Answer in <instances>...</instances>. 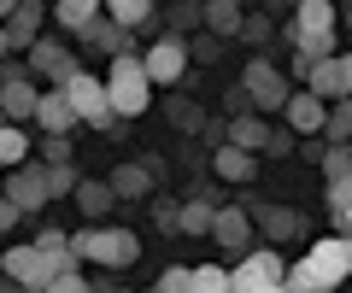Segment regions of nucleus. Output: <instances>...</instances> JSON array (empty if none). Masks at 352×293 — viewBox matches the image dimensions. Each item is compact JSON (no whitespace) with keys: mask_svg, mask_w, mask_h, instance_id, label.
Returning a JSON list of instances; mask_svg holds the SVG:
<instances>
[{"mask_svg":"<svg viewBox=\"0 0 352 293\" xmlns=\"http://www.w3.org/2000/svg\"><path fill=\"white\" fill-rule=\"evenodd\" d=\"M176 229L182 235H212V205H176Z\"/></svg>","mask_w":352,"mask_h":293,"instance_id":"nucleus-26","label":"nucleus"},{"mask_svg":"<svg viewBox=\"0 0 352 293\" xmlns=\"http://www.w3.org/2000/svg\"><path fill=\"white\" fill-rule=\"evenodd\" d=\"M47 165H71V147L59 135H47Z\"/></svg>","mask_w":352,"mask_h":293,"instance_id":"nucleus-33","label":"nucleus"},{"mask_svg":"<svg viewBox=\"0 0 352 293\" xmlns=\"http://www.w3.org/2000/svg\"><path fill=\"white\" fill-rule=\"evenodd\" d=\"M12 6H18V0H0V18H12Z\"/></svg>","mask_w":352,"mask_h":293,"instance_id":"nucleus-34","label":"nucleus"},{"mask_svg":"<svg viewBox=\"0 0 352 293\" xmlns=\"http://www.w3.org/2000/svg\"><path fill=\"white\" fill-rule=\"evenodd\" d=\"M106 188H112V200H118V194H129V200H135V194H147V170H141V165H118Z\"/></svg>","mask_w":352,"mask_h":293,"instance_id":"nucleus-25","label":"nucleus"},{"mask_svg":"<svg viewBox=\"0 0 352 293\" xmlns=\"http://www.w3.org/2000/svg\"><path fill=\"white\" fill-rule=\"evenodd\" d=\"M276 117H288V135H294V141H300V135H305V141H317V135H323L329 106H323V100H311L305 89H294V94H288V106H282Z\"/></svg>","mask_w":352,"mask_h":293,"instance_id":"nucleus-10","label":"nucleus"},{"mask_svg":"<svg viewBox=\"0 0 352 293\" xmlns=\"http://www.w3.org/2000/svg\"><path fill=\"white\" fill-rule=\"evenodd\" d=\"M100 12L112 18L118 30H135V24H147V18H153V6H147V0H118V6H100Z\"/></svg>","mask_w":352,"mask_h":293,"instance_id":"nucleus-23","label":"nucleus"},{"mask_svg":"<svg viewBox=\"0 0 352 293\" xmlns=\"http://www.w3.org/2000/svg\"><path fill=\"white\" fill-rule=\"evenodd\" d=\"M258 153H270V159H288V153H294V135H288V129H270Z\"/></svg>","mask_w":352,"mask_h":293,"instance_id":"nucleus-31","label":"nucleus"},{"mask_svg":"<svg viewBox=\"0 0 352 293\" xmlns=\"http://www.w3.org/2000/svg\"><path fill=\"white\" fill-rule=\"evenodd\" d=\"M41 182H47V200H53V194H71L76 188V170L71 165H47V170H41Z\"/></svg>","mask_w":352,"mask_h":293,"instance_id":"nucleus-29","label":"nucleus"},{"mask_svg":"<svg viewBox=\"0 0 352 293\" xmlns=\"http://www.w3.org/2000/svg\"><path fill=\"white\" fill-rule=\"evenodd\" d=\"M53 18H59L65 30H71V36H82V41H94V30H100V6H94V0H59V6H53Z\"/></svg>","mask_w":352,"mask_h":293,"instance_id":"nucleus-16","label":"nucleus"},{"mask_svg":"<svg viewBox=\"0 0 352 293\" xmlns=\"http://www.w3.org/2000/svg\"><path fill=\"white\" fill-rule=\"evenodd\" d=\"M294 18H300V24H294V41H300V65L329 59V53H335V6H323V0H305Z\"/></svg>","mask_w":352,"mask_h":293,"instance_id":"nucleus-4","label":"nucleus"},{"mask_svg":"<svg viewBox=\"0 0 352 293\" xmlns=\"http://www.w3.org/2000/svg\"><path fill=\"white\" fill-rule=\"evenodd\" d=\"M65 106H71V117L76 124H88V129H112L118 117H112V106H106V94H100V77H88V71H76L71 82H65Z\"/></svg>","mask_w":352,"mask_h":293,"instance_id":"nucleus-6","label":"nucleus"},{"mask_svg":"<svg viewBox=\"0 0 352 293\" xmlns=\"http://www.w3.org/2000/svg\"><path fill=\"white\" fill-rule=\"evenodd\" d=\"M346 165H352L346 147H323V176L329 182H346Z\"/></svg>","mask_w":352,"mask_h":293,"instance_id":"nucleus-30","label":"nucleus"},{"mask_svg":"<svg viewBox=\"0 0 352 293\" xmlns=\"http://www.w3.org/2000/svg\"><path fill=\"white\" fill-rule=\"evenodd\" d=\"M212 241H223L229 253H241V246L252 241V223H247V211H235V205L212 211Z\"/></svg>","mask_w":352,"mask_h":293,"instance_id":"nucleus-17","label":"nucleus"},{"mask_svg":"<svg viewBox=\"0 0 352 293\" xmlns=\"http://www.w3.org/2000/svg\"><path fill=\"white\" fill-rule=\"evenodd\" d=\"M247 223H252V229H258L270 246H276V241H294V235H300V217L282 211V205H258V211H247Z\"/></svg>","mask_w":352,"mask_h":293,"instance_id":"nucleus-15","label":"nucleus"},{"mask_svg":"<svg viewBox=\"0 0 352 293\" xmlns=\"http://www.w3.org/2000/svg\"><path fill=\"white\" fill-rule=\"evenodd\" d=\"M212 170H217L223 182H252V176H258V159H252V153H241V147H223V141H217Z\"/></svg>","mask_w":352,"mask_h":293,"instance_id":"nucleus-19","label":"nucleus"},{"mask_svg":"<svg viewBox=\"0 0 352 293\" xmlns=\"http://www.w3.org/2000/svg\"><path fill=\"white\" fill-rule=\"evenodd\" d=\"M264 135H270V124H258V117H235V124H229V135H223V147H241V153L258 159Z\"/></svg>","mask_w":352,"mask_h":293,"instance_id":"nucleus-20","label":"nucleus"},{"mask_svg":"<svg viewBox=\"0 0 352 293\" xmlns=\"http://www.w3.org/2000/svg\"><path fill=\"white\" fill-rule=\"evenodd\" d=\"M100 94H106V106H112V117H141V112H147L153 82H147V71H141V59H135V53H124V59H112V65H106Z\"/></svg>","mask_w":352,"mask_h":293,"instance_id":"nucleus-2","label":"nucleus"},{"mask_svg":"<svg viewBox=\"0 0 352 293\" xmlns=\"http://www.w3.org/2000/svg\"><path fill=\"white\" fill-rule=\"evenodd\" d=\"M76 211H88V217H100V211H112V188L106 182H76Z\"/></svg>","mask_w":352,"mask_h":293,"instance_id":"nucleus-22","label":"nucleus"},{"mask_svg":"<svg viewBox=\"0 0 352 293\" xmlns=\"http://www.w3.org/2000/svg\"><path fill=\"white\" fill-rule=\"evenodd\" d=\"M6 53H12V47H6V36H0V59H6Z\"/></svg>","mask_w":352,"mask_h":293,"instance_id":"nucleus-35","label":"nucleus"},{"mask_svg":"<svg viewBox=\"0 0 352 293\" xmlns=\"http://www.w3.org/2000/svg\"><path fill=\"white\" fill-rule=\"evenodd\" d=\"M346 270H352V246L329 235V241H317L311 253L282 276V293H335L340 281H346Z\"/></svg>","mask_w":352,"mask_h":293,"instance_id":"nucleus-1","label":"nucleus"},{"mask_svg":"<svg viewBox=\"0 0 352 293\" xmlns=\"http://www.w3.org/2000/svg\"><path fill=\"white\" fill-rule=\"evenodd\" d=\"M24 159H30V135L12 129V124H0V170H18Z\"/></svg>","mask_w":352,"mask_h":293,"instance_id":"nucleus-21","label":"nucleus"},{"mask_svg":"<svg viewBox=\"0 0 352 293\" xmlns=\"http://www.w3.org/2000/svg\"><path fill=\"white\" fill-rule=\"evenodd\" d=\"M36 100H41V94H36V82H30V77H18V82H0V117H6V124H24V117H36Z\"/></svg>","mask_w":352,"mask_h":293,"instance_id":"nucleus-14","label":"nucleus"},{"mask_svg":"<svg viewBox=\"0 0 352 293\" xmlns=\"http://www.w3.org/2000/svg\"><path fill=\"white\" fill-rule=\"evenodd\" d=\"M241 82H247V100L258 106V112H282V106H288V94H294V89H288V77H282L270 59H252Z\"/></svg>","mask_w":352,"mask_h":293,"instance_id":"nucleus-7","label":"nucleus"},{"mask_svg":"<svg viewBox=\"0 0 352 293\" xmlns=\"http://www.w3.org/2000/svg\"><path fill=\"white\" fill-rule=\"evenodd\" d=\"M6 205H18V217L41 211V205H47V182H41V170H12V176H6Z\"/></svg>","mask_w":352,"mask_h":293,"instance_id":"nucleus-13","label":"nucleus"},{"mask_svg":"<svg viewBox=\"0 0 352 293\" xmlns=\"http://www.w3.org/2000/svg\"><path fill=\"white\" fill-rule=\"evenodd\" d=\"M141 71H147V82H164V89H176V82H182V71H188V41H182V36L153 41L147 59H141Z\"/></svg>","mask_w":352,"mask_h":293,"instance_id":"nucleus-8","label":"nucleus"},{"mask_svg":"<svg viewBox=\"0 0 352 293\" xmlns=\"http://www.w3.org/2000/svg\"><path fill=\"white\" fill-rule=\"evenodd\" d=\"M94 41H100L112 59H124V53H129V30H118V24H100V30H94Z\"/></svg>","mask_w":352,"mask_h":293,"instance_id":"nucleus-28","label":"nucleus"},{"mask_svg":"<svg viewBox=\"0 0 352 293\" xmlns=\"http://www.w3.org/2000/svg\"><path fill=\"white\" fill-rule=\"evenodd\" d=\"M0 124H6V117H0Z\"/></svg>","mask_w":352,"mask_h":293,"instance_id":"nucleus-36","label":"nucleus"},{"mask_svg":"<svg viewBox=\"0 0 352 293\" xmlns=\"http://www.w3.org/2000/svg\"><path fill=\"white\" fill-rule=\"evenodd\" d=\"M30 71H36V77H53L65 89V82L76 77V59L59 47V41H36V47H30Z\"/></svg>","mask_w":352,"mask_h":293,"instance_id":"nucleus-12","label":"nucleus"},{"mask_svg":"<svg viewBox=\"0 0 352 293\" xmlns=\"http://www.w3.org/2000/svg\"><path fill=\"white\" fill-rule=\"evenodd\" d=\"M41 18H47V6H36V0H18L12 6V18H6V30H0V36H6V47H36V30H41Z\"/></svg>","mask_w":352,"mask_h":293,"instance_id":"nucleus-11","label":"nucleus"},{"mask_svg":"<svg viewBox=\"0 0 352 293\" xmlns=\"http://www.w3.org/2000/svg\"><path fill=\"white\" fill-rule=\"evenodd\" d=\"M282 276H288L282 253L276 246H258V253H247L229 270V293H270V288H282Z\"/></svg>","mask_w":352,"mask_h":293,"instance_id":"nucleus-5","label":"nucleus"},{"mask_svg":"<svg viewBox=\"0 0 352 293\" xmlns=\"http://www.w3.org/2000/svg\"><path fill=\"white\" fill-rule=\"evenodd\" d=\"M346 82H352V77H346V59H340V53L305 65V94H311V100H323V106H329V100H335V106L346 100Z\"/></svg>","mask_w":352,"mask_h":293,"instance_id":"nucleus-9","label":"nucleus"},{"mask_svg":"<svg viewBox=\"0 0 352 293\" xmlns=\"http://www.w3.org/2000/svg\"><path fill=\"white\" fill-rule=\"evenodd\" d=\"M188 293H229V270H223V264L188 270Z\"/></svg>","mask_w":352,"mask_h":293,"instance_id":"nucleus-24","label":"nucleus"},{"mask_svg":"<svg viewBox=\"0 0 352 293\" xmlns=\"http://www.w3.org/2000/svg\"><path fill=\"white\" fill-rule=\"evenodd\" d=\"M65 246H71V258H94V264H112V270L141 258V241L129 229H76L65 235Z\"/></svg>","mask_w":352,"mask_h":293,"instance_id":"nucleus-3","label":"nucleus"},{"mask_svg":"<svg viewBox=\"0 0 352 293\" xmlns=\"http://www.w3.org/2000/svg\"><path fill=\"white\" fill-rule=\"evenodd\" d=\"M47 293H88V281H82V270H71V276H53Z\"/></svg>","mask_w":352,"mask_h":293,"instance_id":"nucleus-32","label":"nucleus"},{"mask_svg":"<svg viewBox=\"0 0 352 293\" xmlns=\"http://www.w3.org/2000/svg\"><path fill=\"white\" fill-rule=\"evenodd\" d=\"M206 24H212L217 36H241V30H247L241 24V6H206Z\"/></svg>","mask_w":352,"mask_h":293,"instance_id":"nucleus-27","label":"nucleus"},{"mask_svg":"<svg viewBox=\"0 0 352 293\" xmlns=\"http://www.w3.org/2000/svg\"><path fill=\"white\" fill-rule=\"evenodd\" d=\"M36 129H47V135H59V141L76 129V117H71V106H65V94H59V89L36 100Z\"/></svg>","mask_w":352,"mask_h":293,"instance_id":"nucleus-18","label":"nucleus"}]
</instances>
